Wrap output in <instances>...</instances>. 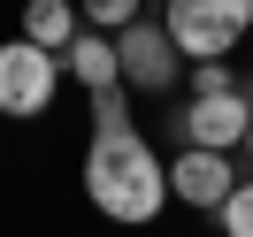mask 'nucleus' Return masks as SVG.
<instances>
[{
  "mask_svg": "<svg viewBox=\"0 0 253 237\" xmlns=\"http://www.w3.org/2000/svg\"><path fill=\"white\" fill-rule=\"evenodd\" d=\"M246 123H253L246 84H238V92H192L184 115H176V138L207 145V153H238V145H246Z\"/></svg>",
  "mask_w": 253,
  "mask_h": 237,
  "instance_id": "nucleus-5",
  "label": "nucleus"
},
{
  "mask_svg": "<svg viewBox=\"0 0 253 237\" xmlns=\"http://www.w3.org/2000/svg\"><path fill=\"white\" fill-rule=\"evenodd\" d=\"M77 31H84V16H77V0H23V31H16V38H31V46L62 54V46H69Z\"/></svg>",
  "mask_w": 253,
  "mask_h": 237,
  "instance_id": "nucleus-8",
  "label": "nucleus"
},
{
  "mask_svg": "<svg viewBox=\"0 0 253 237\" xmlns=\"http://www.w3.org/2000/svg\"><path fill=\"white\" fill-rule=\"evenodd\" d=\"M161 31L184 62H230L238 38L253 31V0H169Z\"/></svg>",
  "mask_w": 253,
  "mask_h": 237,
  "instance_id": "nucleus-2",
  "label": "nucleus"
},
{
  "mask_svg": "<svg viewBox=\"0 0 253 237\" xmlns=\"http://www.w3.org/2000/svg\"><path fill=\"white\" fill-rule=\"evenodd\" d=\"M62 77H77L84 100H92V92H115V84H123V69H115V38H108V31H77V38L62 46Z\"/></svg>",
  "mask_w": 253,
  "mask_h": 237,
  "instance_id": "nucleus-7",
  "label": "nucleus"
},
{
  "mask_svg": "<svg viewBox=\"0 0 253 237\" xmlns=\"http://www.w3.org/2000/svg\"><path fill=\"white\" fill-rule=\"evenodd\" d=\"M62 92V54L31 46V38H8L0 46V115L8 123H39Z\"/></svg>",
  "mask_w": 253,
  "mask_h": 237,
  "instance_id": "nucleus-3",
  "label": "nucleus"
},
{
  "mask_svg": "<svg viewBox=\"0 0 253 237\" xmlns=\"http://www.w3.org/2000/svg\"><path fill=\"white\" fill-rule=\"evenodd\" d=\"M184 69H192V92H238L230 62H184Z\"/></svg>",
  "mask_w": 253,
  "mask_h": 237,
  "instance_id": "nucleus-12",
  "label": "nucleus"
},
{
  "mask_svg": "<svg viewBox=\"0 0 253 237\" xmlns=\"http://www.w3.org/2000/svg\"><path fill=\"white\" fill-rule=\"evenodd\" d=\"M84 199L108 222H123V230H146L169 206V161L138 138V123L130 130H92V145H84Z\"/></svg>",
  "mask_w": 253,
  "mask_h": 237,
  "instance_id": "nucleus-1",
  "label": "nucleus"
},
{
  "mask_svg": "<svg viewBox=\"0 0 253 237\" xmlns=\"http://www.w3.org/2000/svg\"><path fill=\"white\" fill-rule=\"evenodd\" d=\"M115 69H123V92H176L184 54L169 46L161 16H138V23H123V31H115Z\"/></svg>",
  "mask_w": 253,
  "mask_h": 237,
  "instance_id": "nucleus-4",
  "label": "nucleus"
},
{
  "mask_svg": "<svg viewBox=\"0 0 253 237\" xmlns=\"http://www.w3.org/2000/svg\"><path fill=\"white\" fill-rule=\"evenodd\" d=\"M92 130H130V92H92Z\"/></svg>",
  "mask_w": 253,
  "mask_h": 237,
  "instance_id": "nucleus-11",
  "label": "nucleus"
},
{
  "mask_svg": "<svg viewBox=\"0 0 253 237\" xmlns=\"http://www.w3.org/2000/svg\"><path fill=\"white\" fill-rule=\"evenodd\" d=\"M169 191H176L184 206H200V214H215V206L238 191V169H230V153H207V145H176V161H169Z\"/></svg>",
  "mask_w": 253,
  "mask_h": 237,
  "instance_id": "nucleus-6",
  "label": "nucleus"
},
{
  "mask_svg": "<svg viewBox=\"0 0 253 237\" xmlns=\"http://www.w3.org/2000/svg\"><path fill=\"white\" fill-rule=\"evenodd\" d=\"M215 222H222V237H253V184H238L230 199L215 206Z\"/></svg>",
  "mask_w": 253,
  "mask_h": 237,
  "instance_id": "nucleus-10",
  "label": "nucleus"
},
{
  "mask_svg": "<svg viewBox=\"0 0 253 237\" xmlns=\"http://www.w3.org/2000/svg\"><path fill=\"white\" fill-rule=\"evenodd\" d=\"M246 161H253V123H246Z\"/></svg>",
  "mask_w": 253,
  "mask_h": 237,
  "instance_id": "nucleus-13",
  "label": "nucleus"
},
{
  "mask_svg": "<svg viewBox=\"0 0 253 237\" xmlns=\"http://www.w3.org/2000/svg\"><path fill=\"white\" fill-rule=\"evenodd\" d=\"M77 16H84V31H123V23H138L146 16V0H77Z\"/></svg>",
  "mask_w": 253,
  "mask_h": 237,
  "instance_id": "nucleus-9",
  "label": "nucleus"
}]
</instances>
